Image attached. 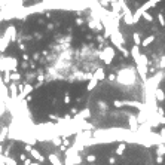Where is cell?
<instances>
[{
	"instance_id": "obj_1",
	"label": "cell",
	"mask_w": 165,
	"mask_h": 165,
	"mask_svg": "<svg viewBox=\"0 0 165 165\" xmlns=\"http://www.w3.org/2000/svg\"><path fill=\"white\" fill-rule=\"evenodd\" d=\"M30 152H31V156L34 159H37L39 162H43V156H40V153L37 152V150H33V149H30Z\"/></svg>"
},
{
	"instance_id": "obj_2",
	"label": "cell",
	"mask_w": 165,
	"mask_h": 165,
	"mask_svg": "<svg viewBox=\"0 0 165 165\" xmlns=\"http://www.w3.org/2000/svg\"><path fill=\"white\" fill-rule=\"evenodd\" d=\"M51 162H52V164H54V165H61V164H60V162H58V159L55 158V156H51Z\"/></svg>"
},
{
	"instance_id": "obj_3",
	"label": "cell",
	"mask_w": 165,
	"mask_h": 165,
	"mask_svg": "<svg viewBox=\"0 0 165 165\" xmlns=\"http://www.w3.org/2000/svg\"><path fill=\"white\" fill-rule=\"evenodd\" d=\"M30 165H39V164H30Z\"/></svg>"
}]
</instances>
